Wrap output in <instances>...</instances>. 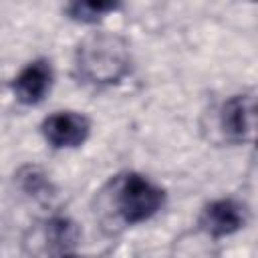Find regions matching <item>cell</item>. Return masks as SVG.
I'll return each mask as SVG.
<instances>
[{"label": "cell", "mask_w": 258, "mask_h": 258, "mask_svg": "<svg viewBox=\"0 0 258 258\" xmlns=\"http://www.w3.org/2000/svg\"><path fill=\"white\" fill-rule=\"evenodd\" d=\"M131 71L129 42L115 32H93L75 50V75L93 87L121 83Z\"/></svg>", "instance_id": "1"}, {"label": "cell", "mask_w": 258, "mask_h": 258, "mask_svg": "<svg viewBox=\"0 0 258 258\" xmlns=\"http://www.w3.org/2000/svg\"><path fill=\"white\" fill-rule=\"evenodd\" d=\"M111 204H113L115 216L123 224L135 226L151 220L163 208L165 191L147 175L129 171L119 175L113 181Z\"/></svg>", "instance_id": "2"}, {"label": "cell", "mask_w": 258, "mask_h": 258, "mask_svg": "<svg viewBox=\"0 0 258 258\" xmlns=\"http://www.w3.org/2000/svg\"><path fill=\"white\" fill-rule=\"evenodd\" d=\"M218 125L222 135L230 143H246L254 135L256 125V101L252 93H240L232 95L228 101H224Z\"/></svg>", "instance_id": "3"}, {"label": "cell", "mask_w": 258, "mask_h": 258, "mask_svg": "<svg viewBox=\"0 0 258 258\" xmlns=\"http://www.w3.org/2000/svg\"><path fill=\"white\" fill-rule=\"evenodd\" d=\"M248 222V212L236 198H218L208 202L198 218L200 228L212 238H226L240 232Z\"/></svg>", "instance_id": "4"}, {"label": "cell", "mask_w": 258, "mask_h": 258, "mask_svg": "<svg viewBox=\"0 0 258 258\" xmlns=\"http://www.w3.org/2000/svg\"><path fill=\"white\" fill-rule=\"evenodd\" d=\"M40 133L54 149H75L89 139L91 121L77 111H56L42 121Z\"/></svg>", "instance_id": "5"}, {"label": "cell", "mask_w": 258, "mask_h": 258, "mask_svg": "<svg viewBox=\"0 0 258 258\" xmlns=\"http://www.w3.org/2000/svg\"><path fill=\"white\" fill-rule=\"evenodd\" d=\"M52 79H54L52 64L46 58L30 60L14 77V81H12V95L22 105H28V107L38 105L48 95V91L52 87Z\"/></svg>", "instance_id": "6"}, {"label": "cell", "mask_w": 258, "mask_h": 258, "mask_svg": "<svg viewBox=\"0 0 258 258\" xmlns=\"http://www.w3.org/2000/svg\"><path fill=\"white\" fill-rule=\"evenodd\" d=\"M77 236H79V230H77L75 222H71V220L64 218V216H56V218H52V220L46 222V228H44L46 244H48L54 252H58V256L71 254L69 248L75 246Z\"/></svg>", "instance_id": "7"}, {"label": "cell", "mask_w": 258, "mask_h": 258, "mask_svg": "<svg viewBox=\"0 0 258 258\" xmlns=\"http://www.w3.org/2000/svg\"><path fill=\"white\" fill-rule=\"evenodd\" d=\"M119 8V2H103V0H81L71 2L64 6V12L71 20L83 22V24H95L107 14L115 12Z\"/></svg>", "instance_id": "8"}, {"label": "cell", "mask_w": 258, "mask_h": 258, "mask_svg": "<svg viewBox=\"0 0 258 258\" xmlns=\"http://www.w3.org/2000/svg\"><path fill=\"white\" fill-rule=\"evenodd\" d=\"M16 179H18V187L32 198H44L52 194V183L48 175L36 165H24L18 171Z\"/></svg>", "instance_id": "9"}, {"label": "cell", "mask_w": 258, "mask_h": 258, "mask_svg": "<svg viewBox=\"0 0 258 258\" xmlns=\"http://www.w3.org/2000/svg\"><path fill=\"white\" fill-rule=\"evenodd\" d=\"M56 258H83V256H77V254H62V256H56Z\"/></svg>", "instance_id": "10"}]
</instances>
